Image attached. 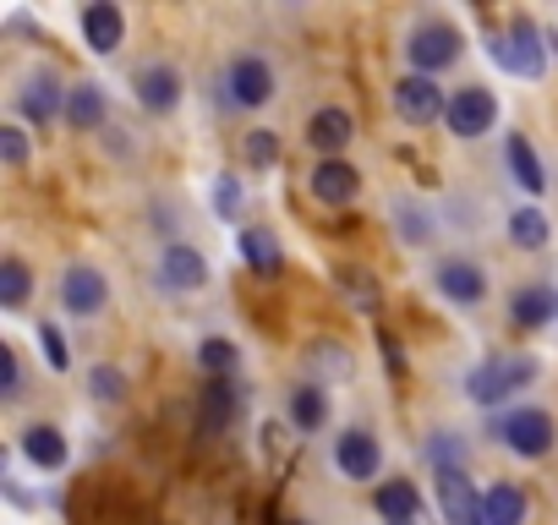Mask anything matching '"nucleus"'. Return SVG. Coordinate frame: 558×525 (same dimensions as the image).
<instances>
[{
  "mask_svg": "<svg viewBox=\"0 0 558 525\" xmlns=\"http://www.w3.org/2000/svg\"><path fill=\"white\" fill-rule=\"evenodd\" d=\"M395 230H400L411 246H422V241H433V213H427L416 197H395Z\"/></svg>",
  "mask_w": 558,
  "mask_h": 525,
  "instance_id": "nucleus-29",
  "label": "nucleus"
},
{
  "mask_svg": "<svg viewBox=\"0 0 558 525\" xmlns=\"http://www.w3.org/2000/svg\"><path fill=\"white\" fill-rule=\"evenodd\" d=\"M39 345H45V362H50L56 373H66V367H72V351H66V340H61V329H56V323H39Z\"/></svg>",
  "mask_w": 558,
  "mask_h": 525,
  "instance_id": "nucleus-37",
  "label": "nucleus"
},
{
  "mask_svg": "<svg viewBox=\"0 0 558 525\" xmlns=\"http://www.w3.org/2000/svg\"><path fill=\"white\" fill-rule=\"evenodd\" d=\"M547 235H553V224H547V213H542V208H514V213H509V241H514V246L542 252V246H547Z\"/></svg>",
  "mask_w": 558,
  "mask_h": 525,
  "instance_id": "nucleus-28",
  "label": "nucleus"
},
{
  "mask_svg": "<svg viewBox=\"0 0 558 525\" xmlns=\"http://www.w3.org/2000/svg\"><path fill=\"white\" fill-rule=\"evenodd\" d=\"M307 192L324 203V208H351L362 197V170L351 159H324L307 170Z\"/></svg>",
  "mask_w": 558,
  "mask_h": 525,
  "instance_id": "nucleus-10",
  "label": "nucleus"
},
{
  "mask_svg": "<svg viewBox=\"0 0 558 525\" xmlns=\"http://www.w3.org/2000/svg\"><path fill=\"white\" fill-rule=\"evenodd\" d=\"M329 422V394L318 389V383H302L296 394H291V427L296 432H318Z\"/></svg>",
  "mask_w": 558,
  "mask_h": 525,
  "instance_id": "nucleus-26",
  "label": "nucleus"
},
{
  "mask_svg": "<svg viewBox=\"0 0 558 525\" xmlns=\"http://www.w3.org/2000/svg\"><path fill=\"white\" fill-rule=\"evenodd\" d=\"M0 159H7V170H28V132L23 126H0Z\"/></svg>",
  "mask_w": 558,
  "mask_h": 525,
  "instance_id": "nucleus-36",
  "label": "nucleus"
},
{
  "mask_svg": "<svg viewBox=\"0 0 558 525\" xmlns=\"http://www.w3.org/2000/svg\"><path fill=\"white\" fill-rule=\"evenodd\" d=\"M504 154H509V175H514V186L536 197V192L547 186V175H542V159H536V148H531V143H525V137L514 132V137L504 143Z\"/></svg>",
  "mask_w": 558,
  "mask_h": 525,
  "instance_id": "nucleus-24",
  "label": "nucleus"
},
{
  "mask_svg": "<svg viewBox=\"0 0 558 525\" xmlns=\"http://www.w3.org/2000/svg\"><path fill=\"white\" fill-rule=\"evenodd\" d=\"M373 503H378V514H384L389 525H416V514H422V492H416L405 476H395V481H378Z\"/></svg>",
  "mask_w": 558,
  "mask_h": 525,
  "instance_id": "nucleus-21",
  "label": "nucleus"
},
{
  "mask_svg": "<svg viewBox=\"0 0 558 525\" xmlns=\"http://www.w3.org/2000/svg\"><path fill=\"white\" fill-rule=\"evenodd\" d=\"M241 154H246V164H252V170H268V164H279V137L257 126V132H246Z\"/></svg>",
  "mask_w": 558,
  "mask_h": 525,
  "instance_id": "nucleus-33",
  "label": "nucleus"
},
{
  "mask_svg": "<svg viewBox=\"0 0 558 525\" xmlns=\"http://www.w3.org/2000/svg\"><path fill=\"white\" fill-rule=\"evenodd\" d=\"M83 39L94 56H116L126 45V17L121 7H110V0H94V7H83Z\"/></svg>",
  "mask_w": 558,
  "mask_h": 525,
  "instance_id": "nucleus-17",
  "label": "nucleus"
},
{
  "mask_svg": "<svg viewBox=\"0 0 558 525\" xmlns=\"http://www.w3.org/2000/svg\"><path fill=\"white\" fill-rule=\"evenodd\" d=\"M28 296H34L28 262H23V257H7V262H0V307H7V313H23Z\"/></svg>",
  "mask_w": 558,
  "mask_h": 525,
  "instance_id": "nucleus-27",
  "label": "nucleus"
},
{
  "mask_svg": "<svg viewBox=\"0 0 558 525\" xmlns=\"http://www.w3.org/2000/svg\"><path fill=\"white\" fill-rule=\"evenodd\" d=\"M313 362H318L324 373H335V378H345V373H351V356H345L335 340H318V345H313Z\"/></svg>",
  "mask_w": 558,
  "mask_h": 525,
  "instance_id": "nucleus-39",
  "label": "nucleus"
},
{
  "mask_svg": "<svg viewBox=\"0 0 558 525\" xmlns=\"http://www.w3.org/2000/svg\"><path fill=\"white\" fill-rule=\"evenodd\" d=\"M433 285L454 307H476L487 296V274H482V262H471V257H444L438 269H433Z\"/></svg>",
  "mask_w": 558,
  "mask_h": 525,
  "instance_id": "nucleus-14",
  "label": "nucleus"
},
{
  "mask_svg": "<svg viewBox=\"0 0 558 525\" xmlns=\"http://www.w3.org/2000/svg\"><path fill=\"white\" fill-rule=\"evenodd\" d=\"M487 56H493V66L509 72V77H531V83L547 77V34H542L525 12H514L498 34H487Z\"/></svg>",
  "mask_w": 558,
  "mask_h": 525,
  "instance_id": "nucleus-1",
  "label": "nucleus"
},
{
  "mask_svg": "<svg viewBox=\"0 0 558 525\" xmlns=\"http://www.w3.org/2000/svg\"><path fill=\"white\" fill-rule=\"evenodd\" d=\"M335 471L351 476V481H373V476L384 471V449H378V438H373L367 427H345V432L335 438Z\"/></svg>",
  "mask_w": 558,
  "mask_h": 525,
  "instance_id": "nucleus-11",
  "label": "nucleus"
},
{
  "mask_svg": "<svg viewBox=\"0 0 558 525\" xmlns=\"http://www.w3.org/2000/svg\"><path fill=\"white\" fill-rule=\"evenodd\" d=\"M208 203H214V213H219V219H235V213H241V181H235V175H214Z\"/></svg>",
  "mask_w": 558,
  "mask_h": 525,
  "instance_id": "nucleus-34",
  "label": "nucleus"
},
{
  "mask_svg": "<svg viewBox=\"0 0 558 525\" xmlns=\"http://www.w3.org/2000/svg\"><path fill=\"white\" fill-rule=\"evenodd\" d=\"M23 454L39 465V471H61L66 465V438H61V427H28L23 432Z\"/></svg>",
  "mask_w": 558,
  "mask_h": 525,
  "instance_id": "nucleus-25",
  "label": "nucleus"
},
{
  "mask_svg": "<svg viewBox=\"0 0 558 525\" xmlns=\"http://www.w3.org/2000/svg\"><path fill=\"white\" fill-rule=\"evenodd\" d=\"M438 514L444 525H487V492L465 471H438Z\"/></svg>",
  "mask_w": 558,
  "mask_h": 525,
  "instance_id": "nucleus-6",
  "label": "nucleus"
},
{
  "mask_svg": "<svg viewBox=\"0 0 558 525\" xmlns=\"http://www.w3.org/2000/svg\"><path fill=\"white\" fill-rule=\"evenodd\" d=\"M88 394L105 400V405H116V400L126 394V373H121V367H94V373H88Z\"/></svg>",
  "mask_w": 558,
  "mask_h": 525,
  "instance_id": "nucleus-35",
  "label": "nucleus"
},
{
  "mask_svg": "<svg viewBox=\"0 0 558 525\" xmlns=\"http://www.w3.org/2000/svg\"><path fill=\"white\" fill-rule=\"evenodd\" d=\"M493 121H498V99H493V88H482V83H471V88H460L454 99H449V110H444V126L454 132V137H482V132H493Z\"/></svg>",
  "mask_w": 558,
  "mask_h": 525,
  "instance_id": "nucleus-8",
  "label": "nucleus"
},
{
  "mask_svg": "<svg viewBox=\"0 0 558 525\" xmlns=\"http://www.w3.org/2000/svg\"><path fill=\"white\" fill-rule=\"evenodd\" d=\"M61 307L72 318H94L110 307V280L94 269V262H72V269L61 274Z\"/></svg>",
  "mask_w": 558,
  "mask_h": 525,
  "instance_id": "nucleus-9",
  "label": "nucleus"
},
{
  "mask_svg": "<svg viewBox=\"0 0 558 525\" xmlns=\"http://www.w3.org/2000/svg\"><path fill=\"white\" fill-rule=\"evenodd\" d=\"M0 373H7V400H23V356H17V345H0Z\"/></svg>",
  "mask_w": 558,
  "mask_h": 525,
  "instance_id": "nucleus-38",
  "label": "nucleus"
},
{
  "mask_svg": "<svg viewBox=\"0 0 558 525\" xmlns=\"http://www.w3.org/2000/svg\"><path fill=\"white\" fill-rule=\"evenodd\" d=\"M105 115H110L105 88L99 83H72V94H66V126L72 132H94V126H105Z\"/></svg>",
  "mask_w": 558,
  "mask_h": 525,
  "instance_id": "nucleus-20",
  "label": "nucleus"
},
{
  "mask_svg": "<svg viewBox=\"0 0 558 525\" xmlns=\"http://www.w3.org/2000/svg\"><path fill=\"white\" fill-rule=\"evenodd\" d=\"M389 99H395V115H400L405 126H427V121H438V115L449 110V99L438 94V77H416V72L395 77Z\"/></svg>",
  "mask_w": 558,
  "mask_h": 525,
  "instance_id": "nucleus-7",
  "label": "nucleus"
},
{
  "mask_svg": "<svg viewBox=\"0 0 558 525\" xmlns=\"http://www.w3.org/2000/svg\"><path fill=\"white\" fill-rule=\"evenodd\" d=\"M241 411V389L230 378H208V389L197 394V438H219Z\"/></svg>",
  "mask_w": 558,
  "mask_h": 525,
  "instance_id": "nucleus-15",
  "label": "nucleus"
},
{
  "mask_svg": "<svg viewBox=\"0 0 558 525\" xmlns=\"http://www.w3.org/2000/svg\"><path fill=\"white\" fill-rule=\"evenodd\" d=\"M197 367H203L208 378H230V373H235V345L219 340V334H208V340L197 345Z\"/></svg>",
  "mask_w": 558,
  "mask_h": 525,
  "instance_id": "nucleus-31",
  "label": "nucleus"
},
{
  "mask_svg": "<svg viewBox=\"0 0 558 525\" xmlns=\"http://www.w3.org/2000/svg\"><path fill=\"white\" fill-rule=\"evenodd\" d=\"M132 94H137V105H143L148 115H170V110L181 105V72H175L170 61H148V66H137Z\"/></svg>",
  "mask_w": 558,
  "mask_h": 525,
  "instance_id": "nucleus-12",
  "label": "nucleus"
},
{
  "mask_svg": "<svg viewBox=\"0 0 558 525\" xmlns=\"http://www.w3.org/2000/svg\"><path fill=\"white\" fill-rule=\"evenodd\" d=\"M159 285H165V291H203V285H208V262H203V252L170 241L165 257H159Z\"/></svg>",
  "mask_w": 558,
  "mask_h": 525,
  "instance_id": "nucleus-16",
  "label": "nucleus"
},
{
  "mask_svg": "<svg viewBox=\"0 0 558 525\" xmlns=\"http://www.w3.org/2000/svg\"><path fill=\"white\" fill-rule=\"evenodd\" d=\"M279 525H307V520H279Z\"/></svg>",
  "mask_w": 558,
  "mask_h": 525,
  "instance_id": "nucleus-41",
  "label": "nucleus"
},
{
  "mask_svg": "<svg viewBox=\"0 0 558 525\" xmlns=\"http://www.w3.org/2000/svg\"><path fill=\"white\" fill-rule=\"evenodd\" d=\"M427 460H433V471H465L471 443H465L460 432H433V438H427Z\"/></svg>",
  "mask_w": 558,
  "mask_h": 525,
  "instance_id": "nucleus-30",
  "label": "nucleus"
},
{
  "mask_svg": "<svg viewBox=\"0 0 558 525\" xmlns=\"http://www.w3.org/2000/svg\"><path fill=\"white\" fill-rule=\"evenodd\" d=\"M400 50H405V61H411L416 77H438V72H449L460 61L465 39H460L454 23H422V28H411V39Z\"/></svg>",
  "mask_w": 558,
  "mask_h": 525,
  "instance_id": "nucleus-4",
  "label": "nucleus"
},
{
  "mask_svg": "<svg viewBox=\"0 0 558 525\" xmlns=\"http://www.w3.org/2000/svg\"><path fill=\"white\" fill-rule=\"evenodd\" d=\"M536 373H542L536 356H525V351H493L487 362H476V367L465 373V400L482 405V411H493V405H504L509 394H520Z\"/></svg>",
  "mask_w": 558,
  "mask_h": 525,
  "instance_id": "nucleus-2",
  "label": "nucleus"
},
{
  "mask_svg": "<svg viewBox=\"0 0 558 525\" xmlns=\"http://www.w3.org/2000/svg\"><path fill=\"white\" fill-rule=\"evenodd\" d=\"M493 438H498L509 454H520V460H542V454H553V443H558V422H553L542 405H520V411H509V416L493 422Z\"/></svg>",
  "mask_w": 558,
  "mask_h": 525,
  "instance_id": "nucleus-3",
  "label": "nucleus"
},
{
  "mask_svg": "<svg viewBox=\"0 0 558 525\" xmlns=\"http://www.w3.org/2000/svg\"><path fill=\"white\" fill-rule=\"evenodd\" d=\"M378 345H384V367L400 378V373H405V351H400V340H395V334H378Z\"/></svg>",
  "mask_w": 558,
  "mask_h": 525,
  "instance_id": "nucleus-40",
  "label": "nucleus"
},
{
  "mask_svg": "<svg viewBox=\"0 0 558 525\" xmlns=\"http://www.w3.org/2000/svg\"><path fill=\"white\" fill-rule=\"evenodd\" d=\"M66 94H72V88L45 66V72H34V77L17 88V110H23L34 126H50L56 115H66Z\"/></svg>",
  "mask_w": 558,
  "mask_h": 525,
  "instance_id": "nucleus-13",
  "label": "nucleus"
},
{
  "mask_svg": "<svg viewBox=\"0 0 558 525\" xmlns=\"http://www.w3.org/2000/svg\"><path fill=\"white\" fill-rule=\"evenodd\" d=\"M509 318H514L520 329H542V323L558 318V296H553L547 285H520V291L509 296Z\"/></svg>",
  "mask_w": 558,
  "mask_h": 525,
  "instance_id": "nucleus-22",
  "label": "nucleus"
},
{
  "mask_svg": "<svg viewBox=\"0 0 558 525\" xmlns=\"http://www.w3.org/2000/svg\"><path fill=\"white\" fill-rule=\"evenodd\" d=\"M351 137H356V115L340 110V105H324V110L307 121V143H313L324 159H340V148H351Z\"/></svg>",
  "mask_w": 558,
  "mask_h": 525,
  "instance_id": "nucleus-18",
  "label": "nucleus"
},
{
  "mask_svg": "<svg viewBox=\"0 0 558 525\" xmlns=\"http://www.w3.org/2000/svg\"><path fill=\"white\" fill-rule=\"evenodd\" d=\"M241 257H246V269L257 280H279V274H286V246H279V235L263 230V224L241 230Z\"/></svg>",
  "mask_w": 558,
  "mask_h": 525,
  "instance_id": "nucleus-19",
  "label": "nucleus"
},
{
  "mask_svg": "<svg viewBox=\"0 0 558 525\" xmlns=\"http://www.w3.org/2000/svg\"><path fill=\"white\" fill-rule=\"evenodd\" d=\"M525 514H531L525 487H514V481H493L487 487V525H525Z\"/></svg>",
  "mask_w": 558,
  "mask_h": 525,
  "instance_id": "nucleus-23",
  "label": "nucleus"
},
{
  "mask_svg": "<svg viewBox=\"0 0 558 525\" xmlns=\"http://www.w3.org/2000/svg\"><path fill=\"white\" fill-rule=\"evenodd\" d=\"M335 280H340L345 302H356V313H378V285H373V280H367L362 269H340Z\"/></svg>",
  "mask_w": 558,
  "mask_h": 525,
  "instance_id": "nucleus-32",
  "label": "nucleus"
},
{
  "mask_svg": "<svg viewBox=\"0 0 558 525\" xmlns=\"http://www.w3.org/2000/svg\"><path fill=\"white\" fill-rule=\"evenodd\" d=\"M219 88H225V105H230V110H263V105L274 99V66H268L263 56L241 50V56H230Z\"/></svg>",
  "mask_w": 558,
  "mask_h": 525,
  "instance_id": "nucleus-5",
  "label": "nucleus"
}]
</instances>
